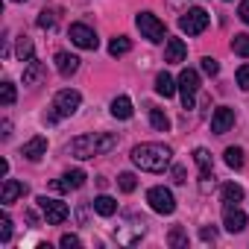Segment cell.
Masks as SVG:
<instances>
[{
    "instance_id": "cell-1",
    "label": "cell",
    "mask_w": 249,
    "mask_h": 249,
    "mask_svg": "<svg viewBox=\"0 0 249 249\" xmlns=\"http://www.w3.org/2000/svg\"><path fill=\"white\" fill-rule=\"evenodd\" d=\"M117 147V135L111 132H88L71 141V156L73 159H94V156H106Z\"/></svg>"
},
{
    "instance_id": "cell-2",
    "label": "cell",
    "mask_w": 249,
    "mask_h": 249,
    "mask_svg": "<svg viewBox=\"0 0 249 249\" xmlns=\"http://www.w3.org/2000/svg\"><path fill=\"white\" fill-rule=\"evenodd\" d=\"M170 159H173V150L164 144H138L132 150L135 167H141L147 173H161L164 167H170Z\"/></svg>"
},
{
    "instance_id": "cell-3",
    "label": "cell",
    "mask_w": 249,
    "mask_h": 249,
    "mask_svg": "<svg viewBox=\"0 0 249 249\" xmlns=\"http://www.w3.org/2000/svg\"><path fill=\"white\" fill-rule=\"evenodd\" d=\"M135 24H138L141 36L150 38V41H164V38H167V27H164V21H159L153 12H141V15L135 18Z\"/></svg>"
},
{
    "instance_id": "cell-4",
    "label": "cell",
    "mask_w": 249,
    "mask_h": 249,
    "mask_svg": "<svg viewBox=\"0 0 249 249\" xmlns=\"http://www.w3.org/2000/svg\"><path fill=\"white\" fill-rule=\"evenodd\" d=\"M208 12L205 9H199V6H194V9H188L182 18H179V30L182 33H188V36H199V33H205V27H208Z\"/></svg>"
},
{
    "instance_id": "cell-5",
    "label": "cell",
    "mask_w": 249,
    "mask_h": 249,
    "mask_svg": "<svg viewBox=\"0 0 249 249\" xmlns=\"http://www.w3.org/2000/svg\"><path fill=\"white\" fill-rule=\"evenodd\" d=\"M79 103H82L79 91L65 88V91H59V94H56V100H53V114H56V117H71V114H76Z\"/></svg>"
},
{
    "instance_id": "cell-6",
    "label": "cell",
    "mask_w": 249,
    "mask_h": 249,
    "mask_svg": "<svg viewBox=\"0 0 249 249\" xmlns=\"http://www.w3.org/2000/svg\"><path fill=\"white\" fill-rule=\"evenodd\" d=\"M147 202H150V208H153L156 214H173V211H176L173 194H170L167 188H161V185H156V188L147 191Z\"/></svg>"
},
{
    "instance_id": "cell-7",
    "label": "cell",
    "mask_w": 249,
    "mask_h": 249,
    "mask_svg": "<svg viewBox=\"0 0 249 249\" xmlns=\"http://www.w3.org/2000/svg\"><path fill=\"white\" fill-rule=\"evenodd\" d=\"M38 208H41L47 226H59V223H65L68 214H71L68 205H65L62 199H50V196H38Z\"/></svg>"
},
{
    "instance_id": "cell-8",
    "label": "cell",
    "mask_w": 249,
    "mask_h": 249,
    "mask_svg": "<svg viewBox=\"0 0 249 249\" xmlns=\"http://www.w3.org/2000/svg\"><path fill=\"white\" fill-rule=\"evenodd\" d=\"M179 91H182V106L185 108H194V97L199 91V73L194 68H185L179 73Z\"/></svg>"
},
{
    "instance_id": "cell-9",
    "label": "cell",
    "mask_w": 249,
    "mask_h": 249,
    "mask_svg": "<svg viewBox=\"0 0 249 249\" xmlns=\"http://www.w3.org/2000/svg\"><path fill=\"white\" fill-rule=\"evenodd\" d=\"M68 36H71V41H73L76 47H82V50H97V44H100L97 33H94L88 24H71Z\"/></svg>"
},
{
    "instance_id": "cell-10",
    "label": "cell",
    "mask_w": 249,
    "mask_h": 249,
    "mask_svg": "<svg viewBox=\"0 0 249 249\" xmlns=\"http://www.w3.org/2000/svg\"><path fill=\"white\" fill-rule=\"evenodd\" d=\"M231 126H234V108H229V106L214 108V114H211V132L214 135H226Z\"/></svg>"
},
{
    "instance_id": "cell-11",
    "label": "cell",
    "mask_w": 249,
    "mask_h": 249,
    "mask_svg": "<svg viewBox=\"0 0 249 249\" xmlns=\"http://www.w3.org/2000/svg\"><path fill=\"white\" fill-rule=\"evenodd\" d=\"M223 226H226V231L237 234V231L246 229V214H243L237 205H226V208H223Z\"/></svg>"
},
{
    "instance_id": "cell-12",
    "label": "cell",
    "mask_w": 249,
    "mask_h": 249,
    "mask_svg": "<svg viewBox=\"0 0 249 249\" xmlns=\"http://www.w3.org/2000/svg\"><path fill=\"white\" fill-rule=\"evenodd\" d=\"M27 194V185L24 182H18V179H3V191H0V202L3 205H12L18 196H24Z\"/></svg>"
},
{
    "instance_id": "cell-13",
    "label": "cell",
    "mask_w": 249,
    "mask_h": 249,
    "mask_svg": "<svg viewBox=\"0 0 249 249\" xmlns=\"http://www.w3.org/2000/svg\"><path fill=\"white\" fill-rule=\"evenodd\" d=\"M185 56H188L185 41H182V38H167V47H164V62L179 65V62H185Z\"/></svg>"
},
{
    "instance_id": "cell-14",
    "label": "cell",
    "mask_w": 249,
    "mask_h": 249,
    "mask_svg": "<svg viewBox=\"0 0 249 249\" xmlns=\"http://www.w3.org/2000/svg\"><path fill=\"white\" fill-rule=\"evenodd\" d=\"M44 153H47V138H44V135L30 138V141L24 144V150H21V156H24V159H30V161H38Z\"/></svg>"
},
{
    "instance_id": "cell-15",
    "label": "cell",
    "mask_w": 249,
    "mask_h": 249,
    "mask_svg": "<svg viewBox=\"0 0 249 249\" xmlns=\"http://www.w3.org/2000/svg\"><path fill=\"white\" fill-rule=\"evenodd\" d=\"M82 185H85V170H71L53 182V191H71V188H82Z\"/></svg>"
},
{
    "instance_id": "cell-16",
    "label": "cell",
    "mask_w": 249,
    "mask_h": 249,
    "mask_svg": "<svg viewBox=\"0 0 249 249\" xmlns=\"http://www.w3.org/2000/svg\"><path fill=\"white\" fill-rule=\"evenodd\" d=\"M56 71H59V73L68 79V76H73V73L79 71V59L62 50V53H56Z\"/></svg>"
},
{
    "instance_id": "cell-17",
    "label": "cell",
    "mask_w": 249,
    "mask_h": 249,
    "mask_svg": "<svg viewBox=\"0 0 249 249\" xmlns=\"http://www.w3.org/2000/svg\"><path fill=\"white\" fill-rule=\"evenodd\" d=\"M194 161H196V167H199V176H202V179H211V173H214V159H211V153L202 150V147H196V150H194Z\"/></svg>"
},
{
    "instance_id": "cell-18",
    "label": "cell",
    "mask_w": 249,
    "mask_h": 249,
    "mask_svg": "<svg viewBox=\"0 0 249 249\" xmlns=\"http://www.w3.org/2000/svg\"><path fill=\"white\" fill-rule=\"evenodd\" d=\"M132 111H135V108H132V100H129L126 94H120V97L111 100V114H114L117 120H129Z\"/></svg>"
},
{
    "instance_id": "cell-19",
    "label": "cell",
    "mask_w": 249,
    "mask_h": 249,
    "mask_svg": "<svg viewBox=\"0 0 249 249\" xmlns=\"http://www.w3.org/2000/svg\"><path fill=\"white\" fill-rule=\"evenodd\" d=\"M44 73H47V71H44L41 62H36V59L27 62V68H24V85H36V82H41Z\"/></svg>"
},
{
    "instance_id": "cell-20",
    "label": "cell",
    "mask_w": 249,
    "mask_h": 249,
    "mask_svg": "<svg viewBox=\"0 0 249 249\" xmlns=\"http://www.w3.org/2000/svg\"><path fill=\"white\" fill-rule=\"evenodd\" d=\"M156 91H159L164 100H167V97H173V94H176V82H173V76L161 71V73L156 76Z\"/></svg>"
},
{
    "instance_id": "cell-21",
    "label": "cell",
    "mask_w": 249,
    "mask_h": 249,
    "mask_svg": "<svg viewBox=\"0 0 249 249\" xmlns=\"http://www.w3.org/2000/svg\"><path fill=\"white\" fill-rule=\"evenodd\" d=\"M220 194H223V202H226V205H237V202L243 199V188L234 185V182H226Z\"/></svg>"
},
{
    "instance_id": "cell-22",
    "label": "cell",
    "mask_w": 249,
    "mask_h": 249,
    "mask_svg": "<svg viewBox=\"0 0 249 249\" xmlns=\"http://www.w3.org/2000/svg\"><path fill=\"white\" fill-rule=\"evenodd\" d=\"M91 205H94V211H97L100 217H111V214L117 211V202H114L111 196H106V194H103V196H97Z\"/></svg>"
},
{
    "instance_id": "cell-23",
    "label": "cell",
    "mask_w": 249,
    "mask_h": 249,
    "mask_svg": "<svg viewBox=\"0 0 249 249\" xmlns=\"http://www.w3.org/2000/svg\"><path fill=\"white\" fill-rule=\"evenodd\" d=\"M129 50H132V41H129L126 36H117V38L108 41V53H111V56H126Z\"/></svg>"
},
{
    "instance_id": "cell-24",
    "label": "cell",
    "mask_w": 249,
    "mask_h": 249,
    "mask_svg": "<svg viewBox=\"0 0 249 249\" xmlns=\"http://www.w3.org/2000/svg\"><path fill=\"white\" fill-rule=\"evenodd\" d=\"M150 123H153L156 132H167V129H170V117H167L161 108H150Z\"/></svg>"
},
{
    "instance_id": "cell-25",
    "label": "cell",
    "mask_w": 249,
    "mask_h": 249,
    "mask_svg": "<svg viewBox=\"0 0 249 249\" xmlns=\"http://www.w3.org/2000/svg\"><path fill=\"white\" fill-rule=\"evenodd\" d=\"M167 243H170L173 249H185V246H188V231H185L182 226H173L170 234H167Z\"/></svg>"
},
{
    "instance_id": "cell-26",
    "label": "cell",
    "mask_w": 249,
    "mask_h": 249,
    "mask_svg": "<svg viewBox=\"0 0 249 249\" xmlns=\"http://www.w3.org/2000/svg\"><path fill=\"white\" fill-rule=\"evenodd\" d=\"M223 156H226V164H229L231 170H240V167H243V150H240V147H229Z\"/></svg>"
},
{
    "instance_id": "cell-27",
    "label": "cell",
    "mask_w": 249,
    "mask_h": 249,
    "mask_svg": "<svg viewBox=\"0 0 249 249\" xmlns=\"http://www.w3.org/2000/svg\"><path fill=\"white\" fill-rule=\"evenodd\" d=\"M15 53H18L21 62H33V59H36V56H33V41H30L27 36L18 38V50H15Z\"/></svg>"
},
{
    "instance_id": "cell-28",
    "label": "cell",
    "mask_w": 249,
    "mask_h": 249,
    "mask_svg": "<svg viewBox=\"0 0 249 249\" xmlns=\"http://www.w3.org/2000/svg\"><path fill=\"white\" fill-rule=\"evenodd\" d=\"M117 185H120L123 194H132V191L138 188V179H135V173H120V176H117Z\"/></svg>"
},
{
    "instance_id": "cell-29",
    "label": "cell",
    "mask_w": 249,
    "mask_h": 249,
    "mask_svg": "<svg viewBox=\"0 0 249 249\" xmlns=\"http://www.w3.org/2000/svg\"><path fill=\"white\" fill-rule=\"evenodd\" d=\"M231 50H234L237 56L249 59V36H246V33H243V36H234V41H231Z\"/></svg>"
},
{
    "instance_id": "cell-30",
    "label": "cell",
    "mask_w": 249,
    "mask_h": 249,
    "mask_svg": "<svg viewBox=\"0 0 249 249\" xmlns=\"http://www.w3.org/2000/svg\"><path fill=\"white\" fill-rule=\"evenodd\" d=\"M36 24H38L41 30H53V27H56V12H53V9H44Z\"/></svg>"
},
{
    "instance_id": "cell-31",
    "label": "cell",
    "mask_w": 249,
    "mask_h": 249,
    "mask_svg": "<svg viewBox=\"0 0 249 249\" xmlns=\"http://www.w3.org/2000/svg\"><path fill=\"white\" fill-rule=\"evenodd\" d=\"M12 237V220L3 214V217H0V240H9Z\"/></svg>"
},
{
    "instance_id": "cell-32",
    "label": "cell",
    "mask_w": 249,
    "mask_h": 249,
    "mask_svg": "<svg viewBox=\"0 0 249 249\" xmlns=\"http://www.w3.org/2000/svg\"><path fill=\"white\" fill-rule=\"evenodd\" d=\"M202 71H205L208 76H217V73H220V65H217V59L205 56V59H202Z\"/></svg>"
},
{
    "instance_id": "cell-33",
    "label": "cell",
    "mask_w": 249,
    "mask_h": 249,
    "mask_svg": "<svg viewBox=\"0 0 249 249\" xmlns=\"http://www.w3.org/2000/svg\"><path fill=\"white\" fill-rule=\"evenodd\" d=\"M15 103V82H3V106H12Z\"/></svg>"
},
{
    "instance_id": "cell-34",
    "label": "cell",
    "mask_w": 249,
    "mask_h": 249,
    "mask_svg": "<svg viewBox=\"0 0 249 249\" xmlns=\"http://www.w3.org/2000/svg\"><path fill=\"white\" fill-rule=\"evenodd\" d=\"M237 85H240L243 91H249V65H240V68H237Z\"/></svg>"
},
{
    "instance_id": "cell-35",
    "label": "cell",
    "mask_w": 249,
    "mask_h": 249,
    "mask_svg": "<svg viewBox=\"0 0 249 249\" xmlns=\"http://www.w3.org/2000/svg\"><path fill=\"white\" fill-rule=\"evenodd\" d=\"M59 246H65V249H71V246H82V240H79L76 234H62V240H59Z\"/></svg>"
},
{
    "instance_id": "cell-36",
    "label": "cell",
    "mask_w": 249,
    "mask_h": 249,
    "mask_svg": "<svg viewBox=\"0 0 249 249\" xmlns=\"http://www.w3.org/2000/svg\"><path fill=\"white\" fill-rule=\"evenodd\" d=\"M237 15H240V21H243V24H249V0H243V3H240Z\"/></svg>"
},
{
    "instance_id": "cell-37",
    "label": "cell",
    "mask_w": 249,
    "mask_h": 249,
    "mask_svg": "<svg viewBox=\"0 0 249 249\" xmlns=\"http://www.w3.org/2000/svg\"><path fill=\"white\" fill-rule=\"evenodd\" d=\"M199 237H202V240H205V243H208V240H211V243H214V240H217V231H214V229H208V226H205V229H202V231H199Z\"/></svg>"
},
{
    "instance_id": "cell-38",
    "label": "cell",
    "mask_w": 249,
    "mask_h": 249,
    "mask_svg": "<svg viewBox=\"0 0 249 249\" xmlns=\"http://www.w3.org/2000/svg\"><path fill=\"white\" fill-rule=\"evenodd\" d=\"M173 179H176L179 185H182V182H188V179H185V170H182V167H173Z\"/></svg>"
},
{
    "instance_id": "cell-39",
    "label": "cell",
    "mask_w": 249,
    "mask_h": 249,
    "mask_svg": "<svg viewBox=\"0 0 249 249\" xmlns=\"http://www.w3.org/2000/svg\"><path fill=\"white\" fill-rule=\"evenodd\" d=\"M0 135H3V141L12 135V123H9V120H3V132H0Z\"/></svg>"
},
{
    "instance_id": "cell-40",
    "label": "cell",
    "mask_w": 249,
    "mask_h": 249,
    "mask_svg": "<svg viewBox=\"0 0 249 249\" xmlns=\"http://www.w3.org/2000/svg\"><path fill=\"white\" fill-rule=\"evenodd\" d=\"M12 3H24V0H12Z\"/></svg>"
}]
</instances>
